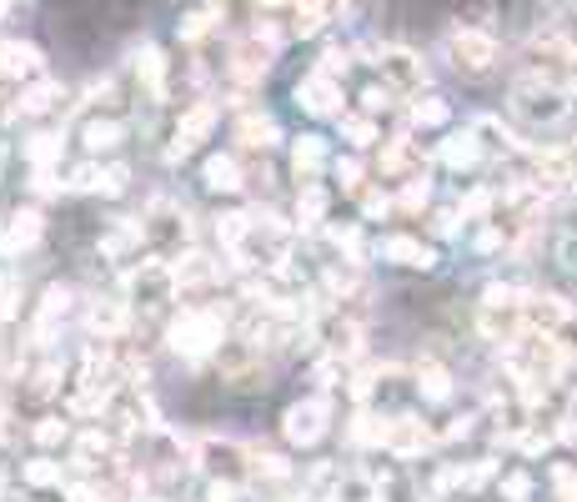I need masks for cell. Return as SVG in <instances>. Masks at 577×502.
I'll return each instance as SVG.
<instances>
[{
	"instance_id": "cell-1",
	"label": "cell",
	"mask_w": 577,
	"mask_h": 502,
	"mask_svg": "<svg viewBox=\"0 0 577 502\" xmlns=\"http://www.w3.org/2000/svg\"><path fill=\"white\" fill-rule=\"evenodd\" d=\"M523 317H527V332L547 337L567 362H577V306H567L553 292H527Z\"/></svg>"
},
{
	"instance_id": "cell-2",
	"label": "cell",
	"mask_w": 577,
	"mask_h": 502,
	"mask_svg": "<svg viewBox=\"0 0 577 502\" xmlns=\"http://www.w3.org/2000/svg\"><path fill=\"white\" fill-rule=\"evenodd\" d=\"M221 342H227V322H221L217 306H191V312H181V317L171 322V347L191 362L217 357Z\"/></svg>"
},
{
	"instance_id": "cell-3",
	"label": "cell",
	"mask_w": 577,
	"mask_h": 502,
	"mask_svg": "<svg viewBox=\"0 0 577 502\" xmlns=\"http://www.w3.org/2000/svg\"><path fill=\"white\" fill-rule=\"evenodd\" d=\"M523 302H527L523 286H487V292H482V306H478L482 337H492V342H517L523 337L527 332Z\"/></svg>"
},
{
	"instance_id": "cell-4",
	"label": "cell",
	"mask_w": 577,
	"mask_h": 502,
	"mask_svg": "<svg viewBox=\"0 0 577 502\" xmlns=\"http://www.w3.org/2000/svg\"><path fill=\"white\" fill-rule=\"evenodd\" d=\"M191 458H197V468L207 472L217 488H246L251 482V448L246 442H231V437H201Z\"/></svg>"
},
{
	"instance_id": "cell-5",
	"label": "cell",
	"mask_w": 577,
	"mask_h": 502,
	"mask_svg": "<svg viewBox=\"0 0 577 502\" xmlns=\"http://www.w3.org/2000/svg\"><path fill=\"white\" fill-rule=\"evenodd\" d=\"M512 111L523 121H533V126H557L567 116V91L553 86L547 76H527L512 86Z\"/></svg>"
},
{
	"instance_id": "cell-6",
	"label": "cell",
	"mask_w": 577,
	"mask_h": 502,
	"mask_svg": "<svg viewBox=\"0 0 577 502\" xmlns=\"http://www.w3.org/2000/svg\"><path fill=\"white\" fill-rule=\"evenodd\" d=\"M141 231L161 257H171V262L191 251V221H186V211L171 207V201H156V207L141 217Z\"/></svg>"
},
{
	"instance_id": "cell-7",
	"label": "cell",
	"mask_w": 577,
	"mask_h": 502,
	"mask_svg": "<svg viewBox=\"0 0 577 502\" xmlns=\"http://www.w3.org/2000/svg\"><path fill=\"white\" fill-rule=\"evenodd\" d=\"M327 427H332L327 397H302V402H292L282 412V437L292 442V448H316V442L327 437Z\"/></svg>"
},
{
	"instance_id": "cell-8",
	"label": "cell",
	"mask_w": 577,
	"mask_h": 502,
	"mask_svg": "<svg viewBox=\"0 0 577 502\" xmlns=\"http://www.w3.org/2000/svg\"><path fill=\"white\" fill-rule=\"evenodd\" d=\"M45 76V55L25 41H0V96H21L31 81Z\"/></svg>"
},
{
	"instance_id": "cell-9",
	"label": "cell",
	"mask_w": 577,
	"mask_h": 502,
	"mask_svg": "<svg viewBox=\"0 0 577 502\" xmlns=\"http://www.w3.org/2000/svg\"><path fill=\"white\" fill-rule=\"evenodd\" d=\"M217 367L231 387H262L266 383V362H262V347L251 337H227L217 352Z\"/></svg>"
},
{
	"instance_id": "cell-10",
	"label": "cell",
	"mask_w": 577,
	"mask_h": 502,
	"mask_svg": "<svg viewBox=\"0 0 577 502\" xmlns=\"http://www.w3.org/2000/svg\"><path fill=\"white\" fill-rule=\"evenodd\" d=\"M427 448H437V432L412 412H397V417H381V452L392 458H422Z\"/></svg>"
},
{
	"instance_id": "cell-11",
	"label": "cell",
	"mask_w": 577,
	"mask_h": 502,
	"mask_svg": "<svg viewBox=\"0 0 577 502\" xmlns=\"http://www.w3.org/2000/svg\"><path fill=\"white\" fill-rule=\"evenodd\" d=\"M176 296V272L171 262H141L132 276H126V302L141 306V312H156Z\"/></svg>"
},
{
	"instance_id": "cell-12",
	"label": "cell",
	"mask_w": 577,
	"mask_h": 502,
	"mask_svg": "<svg viewBox=\"0 0 577 502\" xmlns=\"http://www.w3.org/2000/svg\"><path fill=\"white\" fill-rule=\"evenodd\" d=\"M447 55H452V66L462 71V76H487L492 66H497V41H492L487 31H452L447 35Z\"/></svg>"
},
{
	"instance_id": "cell-13",
	"label": "cell",
	"mask_w": 577,
	"mask_h": 502,
	"mask_svg": "<svg viewBox=\"0 0 577 502\" xmlns=\"http://www.w3.org/2000/svg\"><path fill=\"white\" fill-rule=\"evenodd\" d=\"M276 45H282V35L276 31H251L246 41H237V51H231V76L237 81H262L266 71H272V61H276Z\"/></svg>"
},
{
	"instance_id": "cell-14",
	"label": "cell",
	"mask_w": 577,
	"mask_h": 502,
	"mask_svg": "<svg viewBox=\"0 0 577 502\" xmlns=\"http://www.w3.org/2000/svg\"><path fill=\"white\" fill-rule=\"evenodd\" d=\"M377 66H381V81H387V91H397V96H422L427 66L417 61L412 51L392 45V51H381V55H377Z\"/></svg>"
},
{
	"instance_id": "cell-15",
	"label": "cell",
	"mask_w": 577,
	"mask_h": 502,
	"mask_svg": "<svg viewBox=\"0 0 577 502\" xmlns=\"http://www.w3.org/2000/svg\"><path fill=\"white\" fill-rule=\"evenodd\" d=\"M211 132H217V106H211V101H201V106H191V111L181 116V126H176V136H171V146H166V156H171V161H181V156L197 151V146L207 142Z\"/></svg>"
},
{
	"instance_id": "cell-16",
	"label": "cell",
	"mask_w": 577,
	"mask_h": 502,
	"mask_svg": "<svg viewBox=\"0 0 577 502\" xmlns=\"http://www.w3.org/2000/svg\"><path fill=\"white\" fill-rule=\"evenodd\" d=\"M296 106L312 111V116H342V81L327 71H312V76L296 81Z\"/></svg>"
},
{
	"instance_id": "cell-17",
	"label": "cell",
	"mask_w": 577,
	"mask_h": 502,
	"mask_svg": "<svg viewBox=\"0 0 577 502\" xmlns=\"http://www.w3.org/2000/svg\"><path fill=\"white\" fill-rule=\"evenodd\" d=\"M45 237V217L35 207H15L11 217H6V227H0V257H21V251H31L35 241Z\"/></svg>"
},
{
	"instance_id": "cell-18",
	"label": "cell",
	"mask_w": 577,
	"mask_h": 502,
	"mask_svg": "<svg viewBox=\"0 0 577 502\" xmlns=\"http://www.w3.org/2000/svg\"><path fill=\"white\" fill-rule=\"evenodd\" d=\"M381 262H392V266H412V272H427V266H437V251L427 247L422 237H387L377 247Z\"/></svg>"
},
{
	"instance_id": "cell-19",
	"label": "cell",
	"mask_w": 577,
	"mask_h": 502,
	"mask_svg": "<svg viewBox=\"0 0 577 502\" xmlns=\"http://www.w3.org/2000/svg\"><path fill=\"white\" fill-rule=\"evenodd\" d=\"M316 337H322V347H327L337 362H347V357H357V352H361V327L352 317L316 322Z\"/></svg>"
},
{
	"instance_id": "cell-20",
	"label": "cell",
	"mask_w": 577,
	"mask_h": 502,
	"mask_svg": "<svg viewBox=\"0 0 577 502\" xmlns=\"http://www.w3.org/2000/svg\"><path fill=\"white\" fill-rule=\"evenodd\" d=\"M381 176H397V181L422 176V151L412 146V136H392V142L381 146Z\"/></svg>"
},
{
	"instance_id": "cell-21",
	"label": "cell",
	"mask_w": 577,
	"mask_h": 502,
	"mask_svg": "<svg viewBox=\"0 0 577 502\" xmlns=\"http://www.w3.org/2000/svg\"><path fill=\"white\" fill-rule=\"evenodd\" d=\"M292 11H296L292 31L296 35H316L322 25H332V21H342V15H347V0H296Z\"/></svg>"
},
{
	"instance_id": "cell-22",
	"label": "cell",
	"mask_w": 577,
	"mask_h": 502,
	"mask_svg": "<svg viewBox=\"0 0 577 502\" xmlns=\"http://www.w3.org/2000/svg\"><path fill=\"white\" fill-rule=\"evenodd\" d=\"M141 241H146L141 221H116V227L101 237V257H106V262H126V257L141 251Z\"/></svg>"
},
{
	"instance_id": "cell-23",
	"label": "cell",
	"mask_w": 577,
	"mask_h": 502,
	"mask_svg": "<svg viewBox=\"0 0 577 502\" xmlns=\"http://www.w3.org/2000/svg\"><path fill=\"white\" fill-rule=\"evenodd\" d=\"M237 142L246 146V151H272V146L282 142V132H276V121H272V116L251 111V116L237 121Z\"/></svg>"
},
{
	"instance_id": "cell-24",
	"label": "cell",
	"mask_w": 577,
	"mask_h": 502,
	"mask_svg": "<svg viewBox=\"0 0 577 502\" xmlns=\"http://www.w3.org/2000/svg\"><path fill=\"white\" fill-rule=\"evenodd\" d=\"M412 383H417V393H422V402H447V397H452V372L432 357L412 367Z\"/></svg>"
},
{
	"instance_id": "cell-25",
	"label": "cell",
	"mask_w": 577,
	"mask_h": 502,
	"mask_svg": "<svg viewBox=\"0 0 577 502\" xmlns=\"http://www.w3.org/2000/svg\"><path fill=\"white\" fill-rule=\"evenodd\" d=\"M86 322H91V332H96L101 342H116L120 332H126V322H132V306L126 302H96Z\"/></svg>"
},
{
	"instance_id": "cell-26",
	"label": "cell",
	"mask_w": 577,
	"mask_h": 502,
	"mask_svg": "<svg viewBox=\"0 0 577 502\" xmlns=\"http://www.w3.org/2000/svg\"><path fill=\"white\" fill-rule=\"evenodd\" d=\"M66 312H71V286H51V292L41 296V312H35V342L41 337H51L55 332V322H66Z\"/></svg>"
},
{
	"instance_id": "cell-27",
	"label": "cell",
	"mask_w": 577,
	"mask_h": 502,
	"mask_svg": "<svg viewBox=\"0 0 577 502\" xmlns=\"http://www.w3.org/2000/svg\"><path fill=\"white\" fill-rule=\"evenodd\" d=\"M322 166H327V142H322V136H302V142H292V171H296V181H312Z\"/></svg>"
},
{
	"instance_id": "cell-28",
	"label": "cell",
	"mask_w": 577,
	"mask_h": 502,
	"mask_svg": "<svg viewBox=\"0 0 577 502\" xmlns=\"http://www.w3.org/2000/svg\"><path fill=\"white\" fill-rule=\"evenodd\" d=\"M201 181H207L211 191H241V186H246V176H241L237 156H207V166H201Z\"/></svg>"
},
{
	"instance_id": "cell-29",
	"label": "cell",
	"mask_w": 577,
	"mask_h": 502,
	"mask_svg": "<svg viewBox=\"0 0 577 502\" xmlns=\"http://www.w3.org/2000/svg\"><path fill=\"white\" fill-rule=\"evenodd\" d=\"M442 161L452 166V171H472V166L482 161V142H478L472 132L447 136V142H442Z\"/></svg>"
},
{
	"instance_id": "cell-30",
	"label": "cell",
	"mask_w": 577,
	"mask_h": 502,
	"mask_svg": "<svg viewBox=\"0 0 577 502\" xmlns=\"http://www.w3.org/2000/svg\"><path fill=\"white\" fill-rule=\"evenodd\" d=\"M55 101H61V86H55V81H31V86L21 91V96H15V116H45V111L55 106Z\"/></svg>"
},
{
	"instance_id": "cell-31",
	"label": "cell",
	"mask_w": 577,
	"mask_h": 502,
	"mask_svg": "<svg viewBox=\"0 0 577 502\" xmlns=\"http://www.w3.org/2000/svg\"><path fill=\"white\" fill-rule=\"evenodd\" d=\"M327 211H332L327 191H322L316 181H302V191H296V221H302V227H322V221H327Z\"/></svg>"
},
{
	"instance_id": "cell-32",
	"label": "cell",
	"mask_w": 577,
	"mask_h": 502,
	"mask_svg": "<svg viewBox=\"0 0 577 502\" xmlns=\"http://www.w3.org/2000/svg\"><path fill=\"white\" fill-rule=\"evenodd\" d=\"M171 272H176V286H207V282H217L221 266H211L201 251H186V257L171 262Z\"/></svg>"
},
{
	"instance_id": "cell-33",
	"label": "cell",
	"mask_w": 577,
	"mask_h": 502,
	"mask_svg": "<svg viewBox=\"0 0 577 502\" xmlns=\"http://www.w3.org/2000/svg\"><path fill=\"white\" fill-rule=\"evenodd\" d=\"M136 76H141V86L151 91L156 101L166 96V61H161L156 45H141V51H136Z\"/></svg>"
},
{
	"instance_id": "cell-34",
	"label": "cell",
	"mask_w": 577,
	"mask_h": 502,
	"mask_svg": "<svg viewBox=\"0 0 577 502\" xmlns=\"http://www.w3.org/2000/svg\"><path fill=\"white\" fill-rule=\"evenodd\" d=\"M81 142H86V151L96 156V151H111V146H120L126 142V126H120V121H86V126H81Z\"/></svg>"
},
{
	"instance_id": "cell-35",
	"label": "cell",
	"mask_w": 577,
	"mask_h": 502,
	"mask_svg": "<svg viewBox=\"0 0 577 502\" xmlns=\"http://www.w3.org/2000/svg\"><path fill=\"white\" fill-rule=\"evenodd\" d=\"M76 462H81V468H106V462H116V437L86 432L76 442Z\"/></svg>"
},
{
	"instance_id": "cell-36",
	"label": "cell",
	"mask_w": 577,
	"mask_h": 502,
	"mask_svg": "<svg viewBox=\"0 0 577 502\" xmlns=\"http://www.w3.org/2000/svg\"><path fill=\"white\" fill-rule=\"evenodd\" d=\"M327 502H377V478H367V472H342Z\"/></svg>"
},
{
	"instance_id": "cell-37",
	"label": "cell",
	"mask_w": 577,
	"mask_h": 502,
	"mask_svg": "<svg viewBox=\"0 0 577 502\" xmlns=\"http://www.w3.org/2000/svg\"><path fill=\"white\" fill-rule=\"evenodd\" d=\"M25 161H31L35 171H51V166L61 161V136H55V132L31 136V142H25Z\"/></svg>"
},
{
	"instance_id": "cell-38",
	"label": "cell",
	"mask_w": 577,
	"mask_h": 502,
	"mask_svg": "<svg viewBox=\"0 0 577 502\" xmlns=\"http://www.w3.org/2000/svg\"><path fill=\"white\" fill-rule=\"evenodd\" d=\"M472 136H478L482 146H492V151H523V142H517V136L507 132V126H502V121H478V126H472Z\"/></svg>"
},
{
	"instance_id": "cell-39",
	"label": "cell",
	"mask_w": 577,
	"mask_h": 502,
	"mask_svg": "<svg viewBox=\"0 0 577 502\" xmlns=\"http://www.w3.org/2000/svg\"><path fill=\"white\" fill-rule=\"evenodd\" d=\"M246 231H251V211H221L217 217V237L227 251H237L246 241Z\"/></svg>"
},
{
	"instance_id": "cell-40",
	"label": "cell",
	"mask_w": 577,
	"mask_h": 502,
	"mask_svg": "<svg viewBox=\"0 0 577 502\" xmlns=\"http://www.w3.org/2000/svg\"><path fill=\"white\" fill-rule=\"evenodd\" d=\"M377 502H417V488L407 472H377Z\"/></svg>"
},
{
	"instance_id": "cell-41",
	"label": "cell",
	"mask_w": 577,
	"mask_h": 502,
	"mask_svg": "<svg viewBox=\"0 0 577 502\" xmlns=\"http://www.w3.org/2000/svg\"><path fill=\"white\" fill-rule=\"evenodd\" d=\"M21 478L31 482V488H61V482H66V472H61V462H55V458H31L21 468Z\"/></svg>"
},
{
	"instance_id": "cell-42",
	"label": "cell",
	"mask_w": 577,
	"mask_h": 502,
	"mask_svg": "<svg viewBox=\"0 0 577 502\" xmlns=\"http://www.w3.org/2000/svg\"><path fill=\"white\" fill-rule=\"evenodd\" d=\"M25 397H35V402H45V397H55L61 393V367H55V362H41V367L31 372V377H25Z\"/></svg>"
},
{
	"instance_id": "cell-43",
	"label": "cell",
	"mask_w": 577,
	"mask_h": 502,
	"mask_svg": "<svg viewBox=\"0 0 577 502\" xmlns=\"http://www.w3.org/2000/svg\"><path fill=\"white\" fill-rule=\"evenodd\" d=\"M427 197H432V186H427V176H412V181H402V191L392 197V211H422Z\"/></svg>"
},
{
	"instance_id": "cell-44",
	"label": "cell",
	"mask_w": 577,
	"mask_h": 502,
	"mask_svg": "<svg viewBox=\"0 0 577 502\" xmlns=\"http://www.w3.org/2000/svg\"><path fill=\"white\" fill-rule=\"evenodd\" d=\"M342 136H347L357 151H367V146H377V121L371 116H342Z\"/></svg>"
},
{
	"instance_id": "cell-45",
	"label": "cell",
	"mask_w": 577,
	"mask_h": 502,
	"mask_svg": "<svg viewBox=\"0 0 577 502\" xmlns=\"http://www.w3.org/2000/svg\"><path fill=\"white\" fill-rule=\"evenodd\" d=\"M71 437V422H61V417H41V422L31 427V442L35 448H61Z\"/></svg>"
},
{
	"instance_id": "cell-46",
	"label": "cell",
	"mask_w": 577,
	"mask_h": 502,
	"mask_svg": "<svg viewBox=\"0 0 577 502\" xmlns=\"http://www.w3.org/2000/svg\"><path fill=\"white\" fill-rule=\"evenodd\" d=\"M21 312V276H0V322H11Z\"/></svg>"
},
{
	"instance_id": "cell-47",
	"label": "cell",
	"mask_w": 577,
	"mask_h": 502,
	"mask_svg": "<svg viewBox=\"0 0 577 502\" xmlns=\"http://www.w3.org/2000/svg\"><path fill=\"white\" fill-rule=\"evenodd\" d=\"M126 181H132V171L126 166H101V186H96V197H120L126 191Z\"/></svg>"
},
{
	"instance_id": "cell-48",
	"label": "cell",
	"mask_w": 577,
	"mask_h": 502,
	"mask_svg": "<svg viewBox=\"0 0 577 502\" xmlns=\"http://www.w3.org/2000/svg\"><path fill=\"white\" fill-rule=\"evenodd\" d=\"M497 492L507 502H527L533 498V478H527V472H507V478H497Z\"/></svg>"
},
{
	"instance_id": "cell-49",
	"label": "cell",
	"mask_w": 577,
	"mask_h": 502,
	"mask_svg": "<svg viewBox=\"0 0 577 502\" xmlns=\"http://www.w3.org/2000/svg\"><path fill=\"white\" fill-rule=\"evenodd\" d=\"M412 121H417V126H442V121H447V101H437V96L417 101V106H412Z\"/></svg>"
},
{
	"instance_id": "cell-50",
	"label": "cell",
	"mask_w": 577,
	"mask_h": 502,
	"mask_svg": "<svg viewBox=\"0 0 577 502\" xmlns=\"http://www.w3.org/2000/svg\"><path fill=\"white\" fill-rule=\"evenodd\" d=\"M337 181L347 186V191H361L367 171H361V161H357V156H342V161H337Z\"/></svg>"
},
{
	"instance_id": "cell-51",
	"label": "cell",
	"mask_w": 577,
	"mask_h": 502,
	"mask_svg": "<svg viewBox=\"0 0 577 502\" xmlns=\"http://www.w3.org/2000/svg\"><path fill=\"white\" fill-rule=\"evenodd\" d=\"M211 21H217L211 11H191L186 15V25H181V41H201V35L211 31Z\"/></svg>"
},
{
	"instance_id": "cell-52",
	"label": "cell",
	"mask_w": 577,
	"mask_h": 502,
	"mask_svg": "<svg viewBox=\"0 0 577 502\" xmlns=\"http://www.w3.org/2000/svg\"><path fill=\"white\" fill-rule=\"evenodd\" d=\"M361 211H367V217H387V211H392V197H387V191H361Z\"/></svg>"
},
{
	"instance_id": "cell-53",
	"label": "cell",
	"mask_w": 577,
	"mask_h": 502,
	"mask_svg": "<svg viewBox=\"0 0 577 502\" xmlns=\"http://www.w3.org/2000/svg\"><path fill=\"white\" fill-rule=\"evenodd\" d=\"M66 502H111V492L91 488V482H76V488H66Z\"/></svg>"
},
{
	"instance_id": "cell-54",
	"label": "cell",
	"mask_w": 577,
	"mask_h": 502,
	"mask_svg": "<svg viewBox=\"0 0 577 502\" xmlns=\"http://www.w3.org/2000/svg\"><path fill=\"white\" fill-rule=\"evenodd\" d=\"M553 383L563 387V397H577V362H567V357H563V367H557Z\"/></svg>"
},
{
	"instance_id": "cell-55",
	"label": "cell",
	"mask_w": 577,
	"mask_h": 502,
	"mask_svg": "<svg viewBox=\"0 0 577 502\" xmlns=\"http://www.w3.org/2000/svg\"><path fill=\"white\" fill-rule=\"evenodd\" d=\"M31 191H35V197H55V191H66V181H55V171H35Z\"/></svg>"
},
{
	"instance_id": "cell-56",
	"label": "cell",
	"mask_w": 577,
	"mask_h": 502,
	"mask_svg": "<svg viewBox=\"0 0 577 502\" xmlns=\"http://www.w3.org/2000/svg\"><path fill=\"white\" fill-rule=\"evenodd\" d=\"M432 231H437V237H452V231H458V211H437Z\"/></svg>"
},
{
	"instance_id": "cell-57",
	"label": "cell",
	"mask_w": 577,
	"mask_h": 502,
	"mask_svg": "<svg viewBox=\"0 0 577 502\" xmlns=\"http://www.w3.org/2000/svg\"><path fill=\"white\" fill-rule=\"evenodd\" d=\"M557 442H567V448H577V422H573V417H563V422H557Z\"/></svg>"
},
{
	"instance_id": "cell-58",
	"label": "cell",
	"mask_w": 577,
	"mask_h": 502,
	"mask_svg": "<svg viewBox=\"0 0 577 502\" xmlns=\"http://www.w3.org/2000/svg\"><path fill=\"white\" fill-rule=\"evenodd\" d=\"M563 266H573V272H577V237L563 241Z\"/></svg>"
},
{
	"instance_id": "cell-59",
	"label": "cell",
	"mask_w": 577,
	"mask_h": 502,
	"mask_svg": "<svg viewBox=\"0 0 577 502\" xmlns=\"http://www.w3.org/2000/svg\"><path fill=\"white\" fill-rule=\"evenodd\" d=\"M567 81H573V91H577V45H573V66H567Z\"/></svg>"
},
{
	"instance_id": "cell-60",
	"label": "cell",
	"mask_w": 577,
	"mask_h": 502,
	"mask_svg": "<svg viewBox=\"0 0 577 502\" xmlns=\"http://www.w3.org/2000/svg\"><path fill=\"white\" fill-rule=\"evenodd\" d=\"M256 6H266V11H276V6H296V0H256Z\"/></svg>"
},
{
	"instance_id": "cell-61",
	"label": "cell",
	"mask_w": 577,
	"mask_h": 502,
	"mask_svg": "<svg viewBox=\"0 0 577 502\" xmlns=\"http://www.w3.org/2000/svg\"><path fill=\"white\" fill-rule=\"evenodd\" d=\"M6 6H11V0H0V11H6Z\"/></svg>"
},
{
	"instance_id": "cell-62",
	"label": "cell",
	"mask_w": 577,
	"mask_h": 502,
	"mask_svg": "<svg viewBox=\"0 0 577 502\" xmlns=\"http://www.w3.org/2000/svg\"><path fill=\"white\" fill-rule=\"evenodd\" d=\"M0 492H6V482H0Z\"/></svg>"
}]
</instances>
